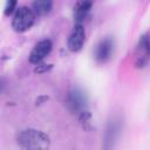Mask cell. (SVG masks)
Listing matches in <instances>:
<instances>
[{"mask_svg":"<svg viewBox=\"0 0 150 150\" xmlns=\"http://www.w3.org/2000/svg\"><path fill=\"white\" fill-rule=\"evenodd\" d=\"M19 146L23 149H48L50 138L43 131L36 129H25L16 135Z\"/></svg>","mask_w":150,"mask_h":150,"instance_id":"cell-1","label":"cell"},{"mask_svg":"<svg viewBox=\"0 0 150 150\" xmlns=\"http://www.w3.org/2000/svg\"><path fill=\"white\" fill-rule=\"evenodd\" d=\"M36 14L30 8L22 6L18 8L14 13V16L12 19V27L18 33H23L28 30L35 22Z\"/></svg>","mask_w":150,"mask_h":150,"instance_id":"cell-2","label":"cell"},{"mask_svg":"<svg viewBox=\"0 0 150 150\" xmlns=\"http://www.w3.org/2000/svg\"><path fill=\"white\" fill-rule=\"evenodd\" d=\"M134 63L137 68L145 67L150 61V36L144 34L139 38L138 43L135 49Z\"/></svg>","mask_w":150,"mask_h":150,"instance_id":"cell-3","label":"cell"},{"mask_svg":"<svg viewBox=\"0 0 150 150\" xmlns=\"http://www.w3.org/2000/svg\"><path fill=\"white\" fill-rule=\"evenodd\" d=\"M87 96L86 94L79 89V88H74L69 91L68 96H67V104H68V108L69 110L73 112V114H82L86 110L87 108Z\"/></svg>","mask_w":150,"mask_h":150,"instance_id":"cell-4","label":"cell"},{"mask_svg":"<svg viewBox=\"0 0 150 150\" xmlns=\"http://www.w3.org/2000/svg\"><path fill=\"white\" fill-rule=\"evenodd\" d=\"M84 40H86V32H84V28L81 23H76L68 38V49L70 52H79L82 49L83 47V43H84Z\"/></svg>","mask_w":150,"mask_h":150,"instance_id":"cell-5","label":"cell"},{"mask_svg":"<svg viewBox=\"0 0 150 150\" xmlns=\"http://www.w3.org/2000/svg\"><path fill=\"white\" fill-rule=\"evenodd\" d=\"M52 41L48 40V39H45V40H41L39 41L34 48L32 49L30 54H29V61L32 63H40L52 50Z\"/></svg>","mask_w":150,"mask_h":150,"instance_id":"cell-6","label":"cell"},{"mask_svg":"<svg viewBox=\"0 0 150 150\" xmlns=\"http://www.w3.org/2000/svg\"><path fill=\"white\" fill-rule=\"evenodd\" d=\"M112 52H114V41L110 38H105L101 40L95 48V55H94L95 60L100 63H104L111 57Z\"/></svg>","mask_w":150,"mask_h":150,"instance_id":"cell-7","label":"cell"},{"mask_svg":"<svg viewBox=\"0 0 150 150\" xmlns=\"http://www.w3.org/2000/svg\"><path fill=\"white\" fill-rule=\"evenodd\" d=\"M93 6V0H77L74 7V19L76 23H81L89 14Z\"/></svg>","mask_w":150,"mask_h":150,"instance_id":"cell-8","label":"cell"},{"mask_svg":"<svg viewBox=\"0 0 150 150\" xmlns=\"http://www.w3.org/2000/svg\"><path fill=\"white\" fill-rule=\"evenodd\" d=\"M52 8H53V0H34L33 2V11L39 16L49 14Z\"/></svg>","mask_w":150,"mask_h":150,"instance_id":"cell-9","label":"cell"},{"mask_svg":"<svg viewBox=\"0 0 150 150\" xmlns=\"http://www.w3.org/2000/svg\"><path fill=\"white\" fill-rule=\"evenodd\" d=\"M16 4L18 0H6V6H5V15H11L14 13L15 8H16Z\"/></svg>","mask_w":150,"mask_h":150,"instance_id":"cell-10","label":"cell"}]
</instances>
